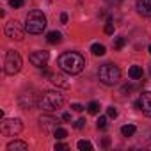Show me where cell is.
I'll list each match as a JSON object with an SVG mask.
<instances>
[{
    "label": "cell",
    "instance_id": "obj_1",
    "mask_svg": "<svg viewBox=\"0 0 151 151\" xmlns=\"http://www.w3.org/2000/svg\"><path fill=\"white\" fill-rule=\"evenodd\" d=\"M57 64H59V68L64 73L77 75V73H80L86 68V59L80 53H77V52H66V53H62L59 57Z\"/></svg>",
    "mask_w": 151,
    "mask_h": 151
},
{
    "label": "cell",
    "instance_id": "obj_2",
    "mask_svg": "<svg viewBox=\"0 0 151 151\" xmlns=\"http://www.w3.org/2000/svg\"><path fill=\"white\" fill-rule=\"evenodd\" d=\"M25 29L29 34H41L46 29V16L37 9L30 11L25 20Z\"/></svg>",
    "mask_w": 151,
    "mask_h": 151
},
{
    "label": "cell",
    "instance_id": "obj_3",
    "mask_svg": "<svg viewBox=\"0 0 151 151\" xmlns=\"http://www.w3.org/2000/svg\"><path fill=\"white\" fill-rule=\"evenodd\" d=\"M98 78H100V82L105 84V86H114V84H117L119 78H121V69H119L116 64H103V66H100V69H98Z\"/></svg>",
    "mask_w": 151,
    "mask_h": 151
},
{
    "label": "cell",
    "instance_id": "obj_4",
    "mask_svg": "<svg viewBox=\"0 0 151 151\" xmlns=\"http://www.w3.org/2000/svg\"><path fill=\"white\" fill-rule=\"evenodd\" d=\"M62 103H64L62 94L53 93V91H48V93H45V94L39 96V105H37V107L43 109V110H46V112H52V110L60 109Z\"/></svg>",
    "mask_w": 151,
    "mask_h": 151
},
{
    "label": "cell",
    "instance_id": "obj_5",
    "mask_svg": "<svg viewBox=\"0 0 151 151\" xmlns=\"http://www.w3.org/2000/svg\"><path fill=\"white\" fill-rule=\"evenodd\" d=\"M4 69L7 75H14L22 69V57L16 50H9L6 55V62H4Z\"/></svg>",
    "mask_w": 151,
    "mask_h": 151
},
{
    "label": "cell",
    "instance_id": "obj_6",
    "mask_svg": "<svg viewBox=\"0 0 151 151\" xmlns=\"http://www.w3.org/2000/svg\"><path fill=\"white\" fill-rule=\"evenodd\" d=\"M22 130H23V124H22L20 119H6V121H2V124H0V132L4 135H7V137H14Z\"/></svg>",
    "mask_w": 151,
    "mask_h": 151
},
{
    "label": "cell",
    "instance_id": "obj_7",
    "mask_svg": "<svg viewBox=\"0 0 151 151\" xmlns=\"http://www.w3.org/2000/svg\"><path fill=\"white\" fill-rule=\"evenodd\" d=\"M25 30H27V29H23V27L20 25V22H16V20H13V22L6 23V36H7V37H11V39L22 41V39H23V36H25Z\"/></svg>",
    "mask_w": 151,
    "mask_h": 151
},
{
    "label": "cell",
    "instance_id": "obj_8",
    "mask_svg": "<svg viewBox=\"0 0 151 151\" xmlns=\"http://www.w3.org/2000/svg\"><path fill=\"white\" fill-rule=\"evenodd\" d=\"M137 109L142 110L144 116L151 117V93H149V91H146V93H142V94L139 96V100H137Z\"/></svg>",
    "mask_w": 151,
    "mask_h": 151
},
{
    "label": "cell",
    "instance_id": "obj_9",
    "mask_svg": "<svg viewBox=\"0 0 151 151\" xmlns=\"http://www.w3.org/2000/svg\"><path fill=\"white\" fill-rule=\"evenodd\" d=\"M48 59H50V53L45 52V50L34 52V53H30V57H29V60H30L36 68H45L46 62H48Z\"/></svg>",
    "mask_w": 151,
    "mask_h": 151
},
{
    "label": "cell",
    "instance_id": "obj_10",
    "mask_svg": "<svg viewBox=\"0 0 151 151\" xmlns=\"http://www.w3.org/2000/svg\"><path fill=\"white\" fill-rule=\"evenodd\" d=\"M39 123H41V128H43V132L45 133H53L59 126H57V119L55 117H52V116H43L41 119H39Z\"/></svg>",
    "mask_w": 151,
    "mask_h": 151
},
{
    "label": "cell",
    "instance_id": "obj_11",
    "mask_svg": "<svg viewBox=\"0 0 151 151\" xmlns=\"http://www.w3.org/2000/svg\"><path fill=\"white\" fill-rule=\"evenodd\" d=\"M20 105L23 109H34L39 105V98L37 94H22L20 96Z\"/></svg>",
    "mask_w": 151,
    "mask_h": 151
},
{
    "label": "cell",
    "instance_id": "obj_12",
    "mask_svg": "<svg viewBox=\"0 0 151 151\" xmlns=\"http://www.w3.org/2000/svg\"><path fill=\"white\" fill-rule=\"evenodd\" d=\"M137 13L146 16V18H151V0H137Z\"/></svg>",
    "mask_w": 151,
    "mask_h": 151
},
{
    "label": "cell",
    "instance_id": "obj_13",
    "mask_svg": "<svg viewBox=\"0 0 151 151\" xmlns=\"http://www.w3.org/2000/svg\"><path fill=\"white\" fill-rule=\"evenodd\" d=\"M27 149H29V144L23 140H13L7 144V151H27Z\"/></svg>",
    "mask_w": 151,
    "mask_h": 151
},
{
    "label": "cell",
    "instance_id": "obj_14",
    "mask_svg": "<svg viewBox=\"0 0 151 151\" xmlns=\"http://www.w3.org/2000/svg\"><path fill=\"white\" fill-rule=\"evenodd\" d=\"M142 75H144V71H142L140 66H132V68L128 69V77H130L132 80H139V78H142Z\"/></svg>",
    "mask_w": 151,
    "mask_h": 151
},
{
    "label": "cell",
    "instance_id": "obj_15",
    "mask_svg": "<svg viewBox=\"0 0 151 151\" xmlns=\"http://www.w3.org/2000/svg\"><path fill=\"white\" fill-rule=\"evenodd\" d=\"M46 75H48V78L52 80V84L60 86V87H68V82H64L66 80L64 77H60V75H50V73H46Z\"/></svg>",
    "mask_w": 151,
    "mask_h": 151
},
{
    "label": "cell",
    "instance_id": "obj_16",
    "mask_svg": "<svg viewBox=\"0 0 151 151\" xmlns=\"http://www.w3.org/2000/svg\"><path fill=\"white\" fill-rule=\"evenodd\" d=\"M60 39H62V34H60V32H57V30H52V32H48V36H46V41H48V43H52V45L60 43Z\"/></svg>",
    "mask_w": 151,
    "mask_h": 151
},
{
    "label": "cell",
    "instance_id": "obj_17",
    "mask_svg": "<svg viewBox=\"0 0 151 151\" xmlns=\"http://www.w3.org/2000/svg\"><path fill=\"white\" fill-rule=\"evenodd\" d=\"M91 52H93V55L101 57V55H105V46H103V45H100V43H94V45L91 46Z\"/></svg>",
    "mask_w": 151,
    "mask_h": 151
},
{
    "label": "cell",
    "instance_id": "obj_18",
    "mask_svg": "<svg viewBox=\"0 0 151 151\" xmlns=\"http://www.w3.org/2000/svg\"><path fill=\"white\" fill-rule=\"evenodd\" d=\"M121 133H123V137H132L135 133V126L133 124H124L121 128Z\"/></svg>",
    "mask_w": 151,
    "mask_h": 151
},
{
    "label": "cell",
    "instance_id": "obj_19",
    "mask_svg": "<svg viewBox=\"0 0 151 151\" xmlns=\"http://www.w3.org/2000/svg\"><path fill=\"white\" fill-rule=\"evenodd\" d=\"M77 147H78L80 151H91V149H93V144H91L89 140H78Z\"/></svg>",
    "mask_w": 151,
    "mask_h": 151
},
{
    "label": "cell",
    "instance_id": "obj_20",
    "mask_svg": "<svg viewBox=\"0 0 151 151\" xmlns=\"http://www.w3.org/2000/svg\"><path fill=\"white\" fill-rule=\"evenodd\" d=\"M87 112H89V114H98V112H100V103H98V101H89Z\"/></svg>",
    "mask_w": 151,
    "mask_h": 151
},
{
    "label": "cell",
    "instance_id": "obj_21",
    "mask_svg": "<svg viewBox=\"0 0 151 151\" xmlns=\"http://www.w3.org/2000/svg\"><path fill=\"white\" fill-rule=\"evenodd\" d=\"M53 137H55L57 140H62V139H66V137H68V132H66L64 128H57V130L53 132Z\"/></svg>",
    "mask_w": 151,
    "mask_h": 151
},
{
    "label": "cell",
    "instance_id": "obj_22",
    "mask_svg": "<svg viewBox=\"0 0 151 151\" xmlns=\"http://www.w3.org/2000/svg\"><path fill=\"white\" fill-rule=\"evenodd\" d=\"M96 126H98L100 130H105V128H107V117H105V116H100V119L96 121Z\"/></svg>",
    "mask_w": 151,
    "mask_h": 151
},
{
    "label": "cell",
    "instance_id": "obj_23",
    "mask_svg": "<svg viewBox=\"0 0 151 151\" xmlns=\"http://www.w3.org/2000/svg\"><path fill=\"white\" fill-rule=\"evenodd\" d=\"M124 45H126V39H124V37H117L116 43H114V48H116V50H121Z\"/></svg>",
    "mask_w": 151,
    "mask_h": 151
},
{
    "label": "cell",
    "instance_id": "obj_24",
    "mask_svg": "<svg viewBox=\"0 0 151 151\" xmlns=\"http://www.w3.org/2000/svg\"><path fill=\"white\" fill-rule=\"evenodd\" d=\"M23 4H25V0H9V6L14 7V9H20Z\"/></svg>",
    "mask_w": 151,
    "mask_h": 151
},
{
    "label": "cell",
    "instance_id": "obj_25",
    "mask_svg": "<svg viewBox=\"0 0 151 151\" xmlns=\"http://www.w3.org/2000/svg\"><path fill=\"white\" fill-rule=\"evenodd\" d=\"M107 116L112 117V119H116V117H117V109H116V107H109V109H107Z\"/></svg>",
    "mask_w": 151,
    "mask_h": 151
},
{
    "label": "cell",
    "instance_id": "obj_26",
    "mask_svg": "<svg viewBox=\"0 0 151 151\" xmlns=\"http://www.w3.org/2000/svg\"><path fill=\"white\" fill-rule=\"evenodd\" d=\"M105 34H109V36H110V34H114V23H112L110 20H109V22H107V25H105Z\"/></svg>",
    "mask_w": 151,
    "mask_h": 151
},
{
    "label": "cell",
    "instance_id": "obj_27",
    "mask_svg": "<svg viewBox=\"0 0 151 151\" xmlns=\"http://www.w3.org/2000/svg\"><path fill=\"white\" fill-rule=\"evenodd\" d=\"M73 126H75V128H77V130H82V128L86 126V119H78V121H77V123H75Z\"/></svg>",
    "mask_w": 151,
    "mask_h": 151
},
{
    "label": "cell",
    "instance_id": "obj_28",
    "mask_svg": "<svg viewBox=\"0 0 151 151\" xmlns=\"http://www.w3.org/2000/svg\"><path fill=\"white\" fill-rule=\"evenodd\" d=\"M66 149H68V144H62V142L55 144V151H66Z\"/></svg>",
    "mask_w": 151,
    "mask_h": 151
},
{
    "label": "cell",
    "instance_id": "obj_29",
    "mask_svg": "<svg viewBox=\"0 0 151 151\" xmlns=\"http://www.w3.org/2000/svg\"><path fill=\"white\" fill-rule=\"evenodd\" d=\"M71 109H73V110H75V112H82V110H84V107H82V105H80V103H75V105H73V107H71Z\"/></svg>",
    "mask_w": 151,
    "mask_h": 151
},
{
    "label": "cell",
    "instance_id": "obj_30",
    "mask_svg": "<svg viewBox=\"0 0 151 151\" xmlns=\"http://www.w3.org/2000/svg\"><path fill=\"white\" fill-rule=\"evenodd\" d=\"M60 23H68V14H66V13L60 14Z\"/></svg>",
    "mask_w": 151,
    "mask_h": 151
},
{
    "label": "cell",
    "instance_id": "obj_31",
    "mask_svg": "<svg viewBox=\"0 0 151 151\" xmlns=\"http://www.w3.org/2000/svg\"><path fill=\"white\" fill-rule=\"evenodd\" d=\"M62 119H64V121H71V114H69V112H64V114H62Z\"/></svg>",
    "mask_w": 151,
    "mask_h": 151
},
{
    "label": "cell",
    "instance_id": "obj_32",
    "mask_svg": "<svg viewBox=\"0 0 151 151\" xmlns=\"http://www.w3.org/2000/svg\"><path fill=\"white\" fill-rule=\"evenodd\" d=\"M101 144H103V147H109V144H110V139H109V137H105Z\"/></svg>",
    "mask_w": 151,
    "mask_h": 151
},
{
    "label": "cell",
    "instance_id": "obj_33",
    "mask_svg": "<svg viewBox=\"0 0 151 151\" xmlns=\"http://www.w3.org/2000/svg\"><path fill=\"white\" fill-rule=\"evenodd\" d=\"M109 2H114V4H119V2H123V0H109Z\"/></svg>",
    "mask_w": 151,
    "mask_h": 151
},
{
    "label": "cell",
    "instance_id": "obj_34",
    "mask_svg": "<svg viewBox=\"0 0 151 151\" xmlns=\"http://www.w3.org/2000/svg\"><path fill=\"white\" fill-rule=\"evenodd\" d=\"M147 50H149V53H151V45H149V48H147Z\"/></svg>",
    "mask_w": 151,
    "mask_h": 151
}]
</instances>
